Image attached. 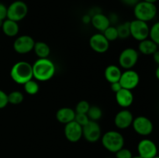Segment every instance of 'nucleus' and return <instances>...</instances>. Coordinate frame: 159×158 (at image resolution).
Segmentation results:
<instances>
[{
    "label": "nucleus",
    "mask_w": 159,
    "mask_h": 158,
    "mask_svg": "<svg viewBox=\"0 0 159 158\" xmlns=\"http://www.w3.org/2000/svg\"><path fill=\"white\" fill-rule=\"evenodd\" d=\"M33 77L39 81H48L55 74V65L49 58H38L32 65Z\"/></svg>",
    "instance_id": "1"
},
{
    "label": "nucleus",
    "mask_w": 159,
    "mask_h": 158,
    "mask_svg": "<svg viewBox=\"0 0 159 158\" xmlns=\"http://www.w3.org/2000/svg\"><path fill=\"white\" fill-rule=\"evenodd\" d=\"M10 77L16 83L24 85L28 81L34 78L32 65L24 60L16 62L11 68Z\"/></svg>",
    "instance_id": "2"
},
{
    "label": "nucleus",
    "mask_w": 159,
    "mask_h": 158,
    "mask_svg": "<svg viewBox=\"0 0 159 158\" xmlns=\"http://www.w3.org/2000/svg\"><path fill=\"white\" fill-rule=\"evenodd\" d=\"M104 148L111 153H116L124 147V137L120 132L110 130L101 136Z\"/></svg>",
    "instance_id": "3"
},
{
    "label": "nucleus",
    "mask_w": 159,
    "mask_h": 158,
    "mask_svg": "<svg viewBox=\"0 0 159 158\" xmlns=\"http://www.w3.org/2000/svg\"><path fill=\"white\" fill-rule=\"evenodd\" d=\"M134 7V13L136 20L148 23L154 20L157 15V7L155 3L140 1Z\"/></svg>",
    "instance_id": "4"
},
{
    "label": "nucleus",
    "mask_w": 159,
    "mask_h": 158,
    "mask_svg": "<svg viewBox=\"0 0 159 158\" xmlns=\"http://www.w3.org/2000/svg\"><path fill=\"white\" fill-rule=\"evenodd\" d=\"M28 13V6L24 2L17 0L7 7V19L13 21H21Z\"/></svg>",
    "instance_id": "5"
},
{
    "label": "nucleus",
    "mask_w": 159,
    "mask_h": 158,
    "mask_svg": "<svg viewBox=\"0 0 159 158\" xmlns=\"http://www.w3.org/2000/svg\"><path fill=\"white\" fill-rule=\"evenodd\" d=\"M139 58V53L137 50L132 47H127L120 53L119 56L120 66L126 70L132 69L138 63Z\"/></svg>",
    "instance_id": "6"
},
{
    "label": "nucleus",
    "mask_w": 159,
    "mask_h": 158,
    "mask_svg": "<svg viewBox=\"0 0 159 158\" xmlns=\"http://www.w3.org/2000/svg\"><path fill=\"white\" fill-rule=\"evenodd\" d=\"M130 36L138 41H141L148 38L149 26L146 22L135 19L130 22Z\"/></svg>",
    "instance_id": "7"
},
{
    "label": "nucleus",
    "mask_w": 159,
    "mask_h": 158,
    "mask_svg": "<svg viewBox=\"0 0 159 158\" xmlns=\"http://www.w3.org/2000/svg\"><path fill=\"white\" fill-rule=\"evenodd\" d=\"M82 136L89 143H96L102 136V130L99 124L95 121H89L82 127Z\"/></svg>",
    "instance_id": "8"
},
{
    "label": "nucleus",
    "mask_w": 159,
    "mask_h": 158,
    "mask_svg": "<svg viewBox=\"0 0 159 158\" xmlns=\"http://www.w3.org/2000/svg\"><path fill=\"white\" fill-rule=\"evenodd\" d=\"M131 125H133L134 130L141 136H149L153 132V123L146 116H140L134 118Z\"/></svg>",
    "instance_id": "9"
},
{
    "label": "nucleus",
    "mask_w": 159,
    "mask_h": 158,
    "mask_svg": "<svg viewBox=\"0 0 159 158\" xmlns=\"http://www.w3.org/2000/svg\"><path fill=\"white\" fill-rule=\"evenodd\" d=\"M34 44H35V41L30 36H20L14 41L13 49L18 54H26L34 50Z\"/></svg>",
    "instance_id": "10"
},
{
    "label": "nucleus",
    "mask_w": 159,
    "mask_h": 158,
    "mask_svg": "<svg viewBox=\"0 0 159 158\" xmlns=\"http://www.w3.org/2000/svg\"><path fill=\"white\" fill-rule=\"evenodd\" d=\"M119 82L122 88L131 91L134 88H136L139 84L140 76L138 73L134 70H126L124 72H122Z\"/></svg>",
    "instance_id": "11"
},
{
    "label": "nucleus",
    "mask_w": 159,
    "mask_h": 158,
    "mask_svg": "<svg viewBox=\"0 0 159 158\" xmlns=\"http://www.w3.org/2000/svg\"><path fill=\"white\" fill-rule=\"evenodd\" d=\"M138 152L142 158H153L157 156L158 148L155 142L149 139H144L138 143Z\"/></svg>",
    "instance_id": "12"
},
{
    "label": "nucleus",
    "mask_w": 159,
    "mask_h": 158,
    "mask_svg": "<svg viewBox=\"0 0 159 158\" xmlns=\"http://www.w3.org/2000/svg\"><path fill=\"white\" fill-rule=\"evenodd\" d=\"M89 46L95 52L103 54L110 48V42L107 40L102 33H97L90 37Z\"/></svg>",
    "instance_id": "13"
},
{
    "label": "nucleus",
    "mask_w": 159,
    "mask_h": 158,
    "mask_svg": "<svg viewBox=\"0 0 159 158\" xmlns=\"http://www.w3.org/2000/svg\"><path fill=\"white\" fill-rule=\"evenodd\" d=\"M66 139L71 143L79 142L82 137V126L78 124L75 121L65 124L64 129Z\"/></svg>",
    "instance_id": "14"
},
{
    "label": "nucleus",
    "mask_w": 159,
    "mask_h": 158,
    "mask_svg": "<svg viewBox=\"0 0 159 158\" xmlns=\"http://www.w3.org/2000/svg\"><path fill=\"white\" fill-rule=\"evenodd\" d=\"M134 116L130 111L123 109L117 112L114 118V124L120 129H126L132 125Z\"/></svg>",
    "instance_id": "15"
},
{
    "label": "nucleus",
    "mask_w": 159,
    "mask_h": 158,
    "mask_svg": "<svg viewBox=\"0 0 159 158\" xmlns=\"http://www.w3.org/2000/svg\"><path fill=\"white\" fill-rule=\"evenodd\" d=\"M116 94V101L118 105L124 108L130 107L134 102V94L130 90L121 88Z\"/></svg>",
    "instance_id": "16"
},
{
    "label": "nucleus",
    "mask_w": 159,
    "mask_h": 158,
    "mask_svg": "<svg viewBox=\"0 0 159 158\" xmlns=\"http://www.w3.org/2000/svg\"><path fill=\"white\" fill-rule=\"evenodd\" d=\"M91 23L93 27L100 33H102L108 26H110L108 16L102 14V12L93 15L91 18Z\"/></svg>",
    "instance_id": "17"
},
{
    "label": "nucleus",
    "mask_w": 159,
    "mask_h": 158,
    "mask_svg": "<svg viewBox=\"0 0 159 158\" xmlns=\"http://www.w3.org/2000/svg\"><path fill=\"white\" fill-rule=\"evenodd\" d=\"M75 116V112L69 107H63L59 108L56 112L57 120L65 125L74 121Z\"/></svg>",
    "instance_id": "18"
},
{
    "label": "nucleus",
    "mask_w": 159,
    "mask_h": 158,
    "mask_svg": "<svg viewBox=\"0 0 159 158\" xmlns=\"http://www.w3.org/2000/svg\"><path fill=\"white\" fill-rule=\"evenodd\" d=\"M121 74H122V71H121L120 68L115 64H110L107 66L104 71L106 80L110 84L119 81Z\"/></svg>",
    "instance_id": "19"
},
{
    "label": "nucleus",
    "mask_w": 159,
    "mask_h": 158,
    "mask_svg": "<svg viewBox=\"0 0 159 158\" xmlns=\"http://www.w3.org/2000/svg\"><path fill=\"white\" fill-rule=\"evenodd\" d=\"M1 28L5 35L9 37H16L20 31V26H19L18 23L13 21V20H9V19H6L3 21Z\"/></svg>",
    "instance_id": "20"
},
{
    "label": "nucleus",
    "mask_w": 159,
    "mask_h": 158,
    "mask_svg": "<svg viewBox=\"0 0 159 158\" xmlns=\"http://www.w3.org/2000/svg\"><path fill=\"white\" fill-rule=\"evenodd\" d=\"M138 50L144 55H152L154 53L158 50V44L150 39H145L140 41L138 44Z\"/></svg>",
    "instance_id": "21"
},
{
    "label": "nucleus",
    "mask_w": 159,
    "mask_h": 158,
    "mask_svg": "<svg viewBox=\"0 0 159 158\" xmlns=\"http://www.w3.org/2000/svg\"><path fill=\"white\" fill-rule=\"evenodd\" d=\"M33 50L38 58H48L51 54V48L49 45L43 41L35 42Z\"/></svg>",
    "instance_id": "22"
},
{
    "label": "nucleus",
    "mask_w": 159,
    "mask_h": 158,
    "mask_svg": "<svg viewBox=\"0 0 159 158\" xmlns=\"http://www.w3.org/2000/svg\"><path fill=\"white\" fill-rule=\"evenodd\" d=\"M86 115L88 116L90 121L97 122L102 118V110L101 109L100 107L97 106V105H90Z\"/></svg>",
    "instance_id": "23"
},
{
    "label": "nucleus",
    "mask_w": 159,
    "mask_h": 158,
    "mask_svg": "<svg viewBox=\"0 0 159 158\" xmlns=\"http://www.w3.org/2000/svg\"><path fill=\"white\" fill-rule=\"evenodd\" d=\"M23 88L26 94L34 95L38 93L39 90H40V86L37 81L31 79L23 85Z\"/></svg>",
    "instance_id": "24"
},
{
    "label": "nucleus",
    "mask_w": 159,
    "mask_h": 158,
    "mask_svg": "<svg viewBox=\"0 0 159 158\" xmlns=\"http://www.w3.org/2000/svg\"><path fill=\"white\" fill-rule=\"evenodd\" d=\"M23 99H24V95L20 91H12L8 94V102L13 105L21 104Z\"/></svg>",
    "instance_id": "25"
},
{
    "label": "nucleus",
    "mask_w": 159,
    "mask_h": 158,
    "mask_svg": "<svg viewBox=\"0 0 159 158\" xmlns=\"http://www.w3.org/2000/svg\"><path fill=\"white\" fill-rule=\"evenodd\" d=\"M118 33V38L127 39L130 37V22H125V23L120 24L116 27Z\"/></svg>",
    "instance_id": "26"
},
{
    "label": "nucleus",
    "mask_w": 159,
    "mask_h": 158,
    "mask_svg": "<svg viewBox=\"0 0 159 158\" xmlns=\"http://www.w3.org/2000/svg\"><path fill=\"white\" fill-rule=\"evenodd\" d=\"M102 33L103 34L104 37L107 38V40L109 42L114 41V40L118 39V33L117 30H116V27L111 26V25L110 26H108Z\"/></svg>",
    "instance_id": "27"
},
{
    "label": "nucleus",
    "mask_w": 159,
    "mask_h": 158,
    "mask_svg": "<svg viewBox=\"0 0 159 158\" xmlns=\"http://www.w3.org/2000/svg\"><path fill=\"white\" fill-rule=\"evenodd\" d=\"M148 37L150 40L159 44V23H155L151 28H149Z\"/></svg>",
    "instance_id": "28"
},
{
    "label": "nucleus",
    "mask_w": 159,
    "mask_h": 158,
    "mask_svg": "<svg viewBox=\"0 0 159 158\" xmlns=\"http://www.w3.org/2000/svg\"><path fill=\"white\" fill-rule=\"evenodd\" d=\"M90 107V104L87 101L82 100L77 103L75 106V113H80V114H86L89 108Z\"/></svg>",
    "instance_id": "29"
},
{
    "label": "nucleus",
    "mask_w": 159,
    "mask_h": 158,
    "mask_svg": "<svg viewBox=\"0 0 159 158\" xmlns=\"http://www.w3.org/2000/svg\"><path fill=\"white\" fill-rule=\"evenodd\" d=\"M74 121H75L78 124L83 127L84 125H86L89 122V119L88 116L86 114H80V113H75V116Z\"/></svg>",
    "instance_id": "30"
},
{
    "label": "nucleus",
    "mask_w": 159,
    "mask_h": 158,
    "mask_svg": "<svg viewBox=\"0 0 159 158\" xmlns=\"http://www.w3.org/2000/svg\"><path fill=\"white\" fill-rule=\"evenodd\" d=\"M116 158H132L133 155H132L131 151L128 149H126L123 147L117 152H116Z\"/></svg>",
    "instance_id": "31"
},
{
    "label": "nucleus",
    "mask_w": 159,
    "mask_h": 158,
    "mask_svg": "<svg viewBox=\"0 0 159 158\" xmlns=\"http://www.w3.org/2000/svg\"><path fill=\"white\" fill-rule=\"evenodd\" d=\"M8 104V94L4 91L0 89V109L5 108Z\"/></svg>",
    "instance_id": "32"
},
{
    "label": "nucleus",
    "mask_w": 159,
    "mask_h": 158,
    "mask_svg": "<svg viewBox=\"0 0 159 158\" xmlns=\"http://www.w3.org/2000/svg\"><path fill=\"white\" fill-rule=\"evenodd\" d=\"M6 19H7V7L0 2V21H4Z\"/></svg>",
    "instance_id": "33"
},
{
    "label": "nucleus",
    "mask_w": 159,
    "mask_h": 158,
    "mask_svg": "<svg viewBox=\"0 0 159 158\" xmlns=\"http://www.w3.org/2000/svg\"><path fill=\"white\" fill-rule=\"evenodd\" d=\"M110 88H111V90L113 91V92L116 93L117 91H119L122 88V87H121L119 81H116V82H113V83L110 84Z\"/></svg>",
    "instance_id": "34"
},
{
    "label": "nucleus",
    "mask_w": 159,
    "mask_h": 158,
    "mask_svg": "<svg viewBox=\"0 0 159 158\" xmlns=\"http://www.w3.org/2000/svg\"><path fill=\"white\" fill-rule=\"evenodd\" d=\"M124 5L128 6H134L137 3L139 2L141 0H120Z\"/></svg>",
    "instance_id": "35"
},
{
    "label": "nucleus",
    "mask_w": 159,
    "mask_h": 158,
    "mask_svg": "<svg viewBox=\"0 0 159 158\" xmlns=\"http://www.w3.org/2000/svg\"><path fill=\"white\" fill-rule=\"evenodd\" d=\"M109 20H110V25L111 24H115V23H117L118 22V17L116 14L112 13L110 14V16H108Z\"/></svg>",
    "instance_id": "36"
},
{
    "label": "nucleus",
    "mask_w": 159,
    "mask_h": 158,
    "mask_svg": "<svg viewBox=\"0 0 159 158\" xmlns=\"http://www.w3.org/2000/svg\"><path fill=\"white\" fill-rule=\"evenodd\" d=\"M91 18L92 17L90 16L89 14H86V15H84L82 18V23H85V24H89L91 23Z\"/></svg>",
    "instance_id": "37"
},
{
    "label": "nucleus",
    "mask_w": 159,
    "mask_h": 158,
    "mask_svg": "<svg viewBox=\"0 0 159 158\" xmlns=\"http://www.w3.org/2000/svg\"><path fill=\"white\" fill-rule=\"evenodd\" d=\"M152 56H153V59L154 60H155V63H156L157 64H159V51L157 50L156 52L154 53V54H152Z\"/></svg>",
    "instance_id": "38"
},
{
    "label": "nucleus",
    "mask_w": 159,
    "mask_h": 158,
    "mask_svg": "<svg viewBox=\"0 0 159 158\" xmlns=\"http://www.w3.org/2000/svg\"><path fill=\"white\" fill-rule=\"evenodd\" d=\"M144 2H150V3H155V2H157V0H143Z\"/></svg>",
    "instance_id": "39"
},
{
    "label": "nucleus",
    "mask_w": 159,
    "mask_h": 158,
    "mask_svg": "<svg viewBox=\"0 0 159 158\" xmlns=\"http://www.w3.org/2000/svg\"><path fill=\"white\" fill-rule=\"evenodd\" d=\"M155 74H156V77L158 79L159 78V68H157L156 72H155Z\"/></svg>",
    "instance_id": "40"
},
{
    "label": "nucleus",
    "mask_w": 159,
    "mask_h": 158,
    "mask_svg": "<svg viewBox=\"0 0 159 158\" xmlns=\"http://www.w3.org/2000/svg\"><path fill=\"white\" fill-rule=\"evenodd\" d=\"M132 158H142L141 156H140L139 155L138 156H132Z\"/></svg>",
    "instance_id": "41"
},
{
    "label": "nucleus",
    "mask_w": 159,
    "mask_h": 158,
    "mask_svg": "<svg viewBox=\"0 0 159 158\" xmlns=\"http://www.w3.org/2000/svg\"><path fill=\"white\" fill-rule=\"evenodd\" d=\"M153 158H159L158 156H155V157H153Z\"/></svg>",
    "instance_id": "42"
}]
</instances>
